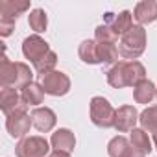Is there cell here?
<instances>
[{
	"mask_svg": "<svg viewBox=\"0 0 157 157\" xmlns=\"http://www.w3.org/2000/svg\"><path fill=\"white\" fill-rule=\"evenodd\" d=\"M144 67L139 61H122L107 72V82L117 89L126 85H137L144 80Z\"/></svg>",
	"mask_w": 157,
	"mask_h": 157,
	"instance_id": "cell-1",
	"label": "cell"
},
{
	"mask_svg": "<svg viewBox=\"0 0 157 157\" xmlns=\"http://www.w3.org/2000/svg\"><path fill=\"white\" fill-rule=\"evenodd\" d=\"M32 70L24 63H13L6 56L2 57V67H0V82L2 87L10 89H24L32 83Z\"/></svg>",
	"mask_w": 157,
	"mask_h": 157,
	"instance_id": "cell-2",
	"label": "cell"
},
{
	"mask_svg": "<svg viewBox=\"0 0 157 157\" xmlns=\"http://www.w3.org/2000/svg\"><path fill=\"white\" fill-rule=\"evenodd\" d=\"M146 46V32L142 26H133L129 32H126L118 43V54L128 59H135L144 52Z\"/></svg>",
	"mask_w": 157,
	"mask_h": 157,
	"instance_id": "cell-3",
	"label": "cell"
},
{
	"mask_svg": "<svg viewBox=\"0 0 157 157\" xmlns=\"http://www.w3.org/2000/svg\"><path fill=\"white\" fill-rule=\"evenodd\" d=\"M115 115H117V111L111 107V104L105 98H102V96L93 98V102H91V118L96 126H100V128L115 126Z\"/></svg>",
	"mask_w": 157,
	"mask_h": 157,
	"instance_id": "cell-4",
	"label": "cell"
},
{
	"mask_svg": "<svg viewBox=\"0 0 157 157\" xmlns=\"http://www.w3.org/2000/svg\"><path fill=\"white\" fill-rule=\"evenodd\" d=\"M48 150V142L43 137H26L17 144L15 153L17 157H44Z\"/></svg>",
	"mask_w": 157,
	"mask_h": 157,
	"instance_id": "cell-5",
	"label": "cell"
},
{
	"mask_svg": "<svg viewBox=\"0 0 157 157\" xmlns=\"http://www.w3.org/2000/svg\"><path fill=\"white\" fill-rule=\"evenodd\" d=\"M41 87L44 89L46 94H52V96H63L68 93L70 89V82L68 78L63 74V72H57V70H52L48 74L43 76V83Z\"/></svg>",
	"mask_w": 157,
	"mask_h": 157,
	"instance_id": "cell-6",
	"label": "cell"
},
{
	"mask_svg": "<svg viewBox=\"0 0 157 157\" xmlns=\"http://www.w3.org/2000/svg\"><path fill=\"white\" fill-rule=\"evenodd\" d=\"M22 52H24V56L35 65V63H39L48 52H52L50 48H48V43L44 41V39H41L39 35H30L28 39H24V43H22Z\"/></svg>",
	"mask_w": 157,
	"mask_h": 157,
	"instance_id": "cell-7",
	"label": "cell"
},
{
	"mask_svg": "<svg viewBox=\"0 0 157 157\" xmlns=\"http://www.w3.org/2000/svg\"><path fill=\"white\" fill-rule=\"evenodd\" d=\"M24 100H21V96L17 94L15 89H10V87H4L2 93H0V107L2 111L10 117L17 111H26V105L22 104Z\"/></svg>",
	"mask_w": 157,
	"mask_h": 157,
	"instance_id": "cell-8",
	"label": "cell"
},
{
	"mask_svg": "<svg viewBox=\"0 0 157 157\" xmlns=\"http://www.w3.org/2000/svg\"><path fill=\"white\" fill-rule=\"evenodd\" d=\"M30 124H32V118L26 115V111H17L8 117L6 128L11 137H24L30 131Z\"/></svg>",
	"mask_w": 157,
	"mask_h": 157,
	"instance_id": "cell-9",
	"label": "cell"
},
{
	"mask_svg": "<svg viewBox=\"0 0 157 157\" xmlns=\"http://www.w3.org/2000/svg\"><path fill=\"white\" fill-rule=\"evenodd\" d=\"M131 13L129 11H122L118 15H113V13H105V26H109L117 35H124L126 32H129L133 28V22H131Z\"/></svg>",
	"mask_w": 157,
	"mask_h": 157,
	"instance_id": "cell-10",
	"label": "cell"
},
{
	"mask_svg": "<svg viewBox=\"0 0 157 157\" xmlns=\"http://www.w3.org/2000/svg\"><path fill=\"white\" fill-rule=\"evenodd\" d=\"M107 148H109V155L111 157H144V153L135 150L124 137H115L109 142Z\"/></svg>",
	"mask_w": 157,
	"mask_h": 157,
	"instance_id": "cell-11",
	"label": "cell"
},
{
	"mask_svg": "<svg viewBox=\"0 0 157 157\" xmlns=\"http://www.w3.org/2000/svg\"><path fill=\"white\" fill-rule=\"evenodd\" d=\"M26 10H30V2L2 0V2H0V19H2V21H11V22H15V19H17L19 15H22Z\"/></svg>",
	"mask_w": 157,
	"mask_h": 157,
	"instance_id": "cell-12",
	"label": "cell"
},
{
	"mask_svg": "<svg viewBox=\"0 0 157 157\" xmlns=\"http://www.w3.org/2000/svg\"><path fill=\"white\" fill-rule=\"evenodd\" d=\"M137 122V111L131 105H124L115 115V128L118 131H133Z\"/></svg>",
	"mask_w": 157,
	"mask_h": 157,
	"instance_id": "cell-13",
	"label": "cell"
},
{
	"mask_svg": "<svg viewBox=\"0 0 157 157\" xmlns=\"http://www.w3.org/2000/svg\"><path fill=\"white\" fill-rule=\"evenodd\" d=\"M133 19L139 24H150V22H153L157 19V2H153V0H144V2H139L135 6Z\"/></svg>",
	"mask_w": 157,
	"mask_h": 157,
	"instance_id": "cell-14",
	"label": "cell"
},
{
	"mask_svg": "<svg viewBox=\"0 0 157 157\" xmlns=\"http://www.w3.org/2000/svg\"><path fill=\"white\" fill-rule=\"evenodd\" d=\"M32 124L39 131H50L56 126V113L48 107H39L32 113Z\"/></svg>",
	"mask_w": 157,
	"mask_h": 157,
	"instance_id": "cell-15",
	"label": "cell"
},
{
	"mask_svg": "<svg viewBox=\"0 0 157 157\" xmlns=\"http://www.w3.org/2000/svg\"><path fill=\"white\" fill-rule=\"evenodd\" d=\"M74 144H76V139H74V133L68 131V129H57L54 135H52V146L56 148V151H72L74 150Z\"/></svg>",
	"mask_w": 157,
	"mask_h": 157,
	"instance_id": "cell-16",
	"label": "cell"
},
{
	"mask_svg": "<svg viewBox=\"0 0 157 157\" xmlns=\"http://www.w3.org/2000/svg\"><path fill=\"white\" fill-rule=\"evenodd\" d=\"M155 93H157V91H155L153 83L148 82V80H142L140 83L135 85V93H133V96H135V100H137L139 104H150L151 98L155 96Z\"/></svg>",
	"mask_w": 157,
	"mask_h": 157,
	"instance_id": "cell-17",
	"label": "cell"
},
{
	"mask_svg": "<svg viewBox=\"0 0 157 157\" xmlns=\"http://www.w3.org/2000/svg\"><path fill=\"white\" fill-rule=\"evenodd\" d=\"M43 98H44V89H43L41 85L33 83V82L22 89V100H24V104L37 105V104L43 102Z\"/></svg>",
	"mask_w": 157,
	"mask_h": 157,
	"instance_id": "cell-18",
	"label": "cell"
},
{
	"mask_svg": "<svg viewBox=\"0 0 157 157\" xmlns=\"http://www.w3.org/2000/svg\"><path fill=\"white\" fill-rule=\"evenodd\" d=\"M80 57L85 63H102L98 56V43L96 41H83L80 46Z\"/></svg>",
	"mask_w": 157,
	"mask_h": 157,
	"instance_id": "cell-19",
	"label": "cell"
},
{
	"mask_svg": "<svg viewBox=\"0 0 157 157\" xmlns=\"http://www.w3.org/2000/svg\"><path fill=\"white\" fill-rule=\"evenodd\" d=\"M131 146L146 155L151 150V142L148 139V133H144L142 129H133L131 131Z\"/></svg>",
	"mask_w": 157,
	"mask_h": 157,
	"instance_id": "cell-20",
	"label": "cell"
},
{
	"mask_svg": "<svg viewBox=\"0 0 157 157\" xmlns=\"http://www.w3.org/2000/svg\"><path fill=\"white\" fill-rule=\"evenodd\" d=\"M28 22H30L32 30H35V32H44V30H46V24H48L46 13H44L43 10H33V11L28 15Z\"/></svg>",
	"mask_w": 157,
	"mask_h": 157,
	"instance_id": "cell-21",
	"label": "cell"
},
{
	"mask_svg": "<svg viewBox=\"0 0 157 157\" xmlns=\"http://www.w3.org/2000/svg\"><path fill=\"white\" fill-rule=\"evenodd\" d=\"M56 63H57V56L54 54V52H48L39 63H35L33 67H35V70L41 74V76H44V74H48V72H52V68L56 67Z\"/></svg>",
	"mask_w": 157,
	"mask_h": 157,
	"instance_id": "cell-22",
	"label": "cell"
},
{
	"mask_svg": "<svg viewBox=\"0 0 157 157\" xmlns=\"http://www.w3.org/2000/svg\"><path fill=\"white\" fill-rule=\"evenodd\" d=\"M140 124H142V128H146L150 131H157V105L155 107H148L146 111H142Z\"/></svg>",
	"mask_w": 157,
	"mask_h": 157,
	"instance_id": "cell-23",
	"label": "cell"
},
{
	"mask_svg": "<svg viewBox=\"0 0 157 157\" xmlns=\"http://www.w3.org/2000/svg\"><path fill=\"white\" fill-rule=\"evenodd\" d=\"M117 33L109 28V26H98L96 28V41L98 43H111V44H115V41H117Z\"/></svg>",
	"mask_w": 157,
	"mask_h": 157,
	"instance_id": "cell-24",
	"label": "cell"
},
{
	"mask_svg": "<svg viewBox=\"0 0 157 157\" xmlns=\"http://www.w3.org/2000/svg\"><path fill=\"white\" fill-rule=\"evenodd\" d=\"M13 28H15V22H11V21H2V19H0V33H2L4 37H8V35L13 32Z\"/></svg>",
	"mask_w": 157,
	"mask_h": 157,
	"instance_id": "cell-25",
	"label": "cell"
},
{
	"mask_svg": "<svg viewBox=\"0 0 157 157\" xmlns=\"http://www.w3.org/2000/svg\"><path fill=\"white\" fill-rule=\"evenodd\" d=\"M50 157H70L68 153H65V151H54Z\"/></svg>",
	"mask_w": 157,
	"mask_h": 157,
	"instance_id": "cell-26",
	"label": "cell"
},
{
	"mask_svg": "<svg viewBox=\"0 0 157 157\" xmlns=\"http://www.w3.org/2000/svg\"><path fill=\"white\" fill-rule=\"evenodd\" d=\"M153 140H155V144H157V131H155V135H153Z\"/></svg>",
	"mask_w": 157,
	"mask_h": 157,
	"instance_id": "cell-27",
	"label": "cell"
},
{
	"mask_svg": "<svg viewBox=\"0 0 157 157\" xmlns=\"http://www.w3.org/2000/svg\"><path fill=\"white\" fill-rule=\"evenodd\" d=\"M155 94H157V93H155Z\"/></svg>",
	"mask_w": 157,
	"mask_h": 157,
	"instance_id": "cell-28",
	"label": "cell"
}]
</instances>
